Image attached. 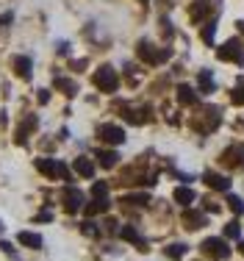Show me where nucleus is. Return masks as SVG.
I'll list each match as a JSON object with an SVG mask.
<instances>
[{
    "label": "nucleus",
    "mask_w": 244,
    "mask_h": 261,
    "mask_svg": "<svg viewBox=\"0 0 244 261\" xmlns=\"http://www.w3.org/2000/svg\"><path fill=\"white\" fill-rule=\"evenodd\" d=\"M92 81H95V86L100 92H117V86H120V78H117V70L109 64H103L100 70L92 75Z\"/></svg>",
    "instance_id": "obj_1"
},
{
    "label": "nucleus",
    "mask_w": 244,
    "mask_h": 261,
    "mask_svg": "<svg viewBox=\"0 0 244 261\" xmlns=\"http://www.w3.org/2000/svg\"><path fill=\"white\" fill-rule=\"evenodd\" d=\"M216 56H220L222 61H236V64H244V47H241L239 39L225 42L220 50H216Z\"/></svg>",
    "instance_id": "obj_2"
},
{
    "label": "nucleus",
    "mask_w": 244,
    "mask_h": 261,
    "mask_svg": "<svg viewBox=\"0 0 244 261\" xmlns=\"http://www.w3.org/2000/svg\"><path fill=\"white\" fill-rule=\"evenodd\" d=\"M136 50H139V59L147 61V64H161V61L170 59V50H155L150 42H139V47H136Z\"/></svg>",
    "instance_id": "obj_3"
},
{
    "label": "nucleus",
    "mask_w": 244,
    "mask_h": 261,
    "mask_svg": "<svg viewBox=\"0 0 244 261\" xmlns=\"http://www.w3.org/2000/svg\"><path fill=\"white\" fill-rule=\"evenodd\" d=\"M36 170L39 172H45V175H61V178H70V172H67V167L61 164V161H56V159H36Z\"/></svg>",
    "instance_id": "obj_4"
},
{
    "label": "nucleus",
    "mask_w": 244,
    "mask_h": 261,
    "mask_svg": "<svg viewBox=\"0 0 244 261\" xmlns=\"http://www.w3.org/2000/svg\"><path fill=\"white\" fill-rule=\"evenodd\" d=\"M203 253L211 258H228L230 256V247L225 239H205L203 242Z\"/></svg>",
    "instance_id": "obj_5"
},
{
    "label": "nucleus",
    "mask_w": 244,
    "mask_h": 261,
    "mask_svg": "<svg viewBox=\"0 0 244 261\" xmlns=\"http://www.w3.org/2000/svg\"><path fill=\"white\" fill-rule=\"evenodd\" d=\"M100 139L105 142V145H122L125 142V130L120 125H100Z\"/></svg>",
    "instance_id": "obj_6"
},
{
    "label": "nucleus",
    "mask_w": 244,
    "mask_h": 261,
    "mask_svg": "<svg viewBox=\"0 0 244 261\" xmlns=\"http://www.w3.org/2000/svg\"><path fill=\"white\" fill-rule=\"evenodd\" d=\"M61 200H64V208L72 214V211H78L80 206H84V192L75 189V186H67L64 195H61Z\"/></svg>",
    "instance_id": "obj_7"
},
{
    "label": "nucleus",
    "mask_w": 244,
    "mask_h": 261,
    "mask_svg": "<svg viewBox=\"0 0 244 261\" xmlns=\"http://www.w3.org/2000/svg\"><path fill=\"white\" fill-rule=\"evenodd\" d=\"M14 72L20 75L22 81H31V72H34V61L28 56H17L14 59Z\"/></svg>",
    "instance_id": "obj_8"
},
{
    "label": "nucleus",
    "mask_w": 244,
    "mask_h": 261,
    "mask_svg": "<svg viewBox=\"0 0 244 261\" xmlns=\"http://www.w3.org/2000/svg\"><path fill=\"white\" fill-rule=\"evenodd\" d=\"M222 161H228V164H233V167L244 164V145H233V147H228V150L222 153Z\"/></svg>",
    "instance_id": "obj_9"
},
{
    "label": "nucleus",
    "mask_w": 244,
    "mask_h": 261,
    "mask_svg": "<svg viewBox=\"0 0 244 261\" xmlns=\"http://www.w3.org/2000/svg\"><path fill=\"white\" fill-rule=\"evenodd\" d=\"M17 242L25 245V247H31V250H39V247H42V236L39 233H31V231H20V233H17Z\"/></svg>",
    "instance_id": "obj_10"
},
{
    "label": "nucleus",
    "mask_w": 244,
    "mask_h": 261,
    "mask_svg": "<svg viewBox=\"0 0 244 261\" xmlns=\"http://www.w3.org/2000/svg\"><path fill=\"white\" fill-rule=\"evenodd\" d=\"M203 181L208 184V186H214V189H220V192H228L230 189V181L225 175H216V172H205Z\"/></svg>",
    "instance_id": "obj_11"
},
{
    "label": "nucleus",
    "mask_w": 244,
    "mask_h": 261,
    "mask_svg": "<svg viewBox=\"0 0 244 261\" xmlns=\"http://www.w3.org/2000/svg\"><path fill=\"white\" fill-rule=\"evenodd\" d=\"M183 222H186V228H192V231H195V228H200V225H205V214L203 211H186L183 214Z\"/></svg>",
    "instance_id": "obj_12"
},
{
    "label": "nucleus",
    "mask_w": 244,
    "mask_h": 261,
    "mask_svg": "<svg viewBox=\"0 0 244 261\" xmlns=\"http://www.w3.org/2000/svg\"><path fill=\"white\" fill-rule=\"evenodd\" d=\"M120 233H122V239L133 242V245H139V250H147V247H145V239H142V236H139V231H136L133 225H125Z\"/></svg>",
    "instance_id": "obj_13"
},
{
    "label": "nucleus",
    "mask_w": 244,
    "mask_h": 261,
    "mask_svg": "<svg viewBox=\"0 0 244 261\" xmlns=\"http://www.w3.org/2000/svg\"><path fill=\"white\" fill-rule=\"evenodd\" d=\"M178 100L183 103V106H195L197 103V92L192 89V86H178Z\"/></svg>",
    "instance_id": "obj_14"
},
{
    "label": "nucleus",
    "mask_w": 244,
    "mask_h": 261,
    "mask_svg": "<svg viewBox=\"0 0 244 261\" xmlns=\"http://www.w3.org/2000/svg\"><path fill=\"white\" fill-rule=\"evenodd\" d=\"M34 128H36V117H25V122H22L20 128H17V136H14V139L20 142V145H22V142L28 139V134H31V130H34Z\"/></svg>",
    "instance_id": "obj_15"
},
{
    "label": "nucleus",
    "mask_w": 244,
    "mask_h": 261,
    "mask_svg": "<svg viewBox=\"0 0 244 261\" xmlns=\"http://www.w3.org/2000/svg\"><path fill=\"white\" fill-rule=\"evenodd\" d=\"M75 172H78V175H84V178H92L95 175V164H92L89 159H75Z\"/></svg>",
    "instance_id": "obj_16"
},
{
    "label": "nucleus",
    "mask_w": 244,
    "mask_h": 261,
    "mask_svg": "<svg viewBox=\"0 0 244 261\" xmlns=\"http://www.w3.org/2000/svg\"><path fill=\"white\" fill-rule=\"evenodd\" d=\"M97 159H100V167H105V170H111V167L120 161V156H117L114 150H97Z\"/></svg>",
    "instance_id": "obj_17"
},
{
    "label": "nucleus",
    "mask_w": 244,
    "mask_h": 261,
    "mask_svg": "<svg viewBox=\"0 0 244 261\" xmlns=\"http://www.w3.org/2000/svg\"><path fill=\"white\" fill-rule=\"evenodd\" d=\"M145 114H147L145 109H125V114H122V117H125L128 122H133V125H142V122L147 120Z\"/></svg>",
    "instance_id": "obj_18"
},
{
    "label": "nucleus",
    "mask_w": 244,
    "mask_h": 261,
    "mask_svg": "<svg viewBox=\"0 0 244 261\" xmlns=\"http://www.w3.org/2000/svg\"><path fill=\"white\" fill-rule=\"evenodd\" d=\"M175 200H178L180 206H189V203H195V192L186 189V186H178V189H175Z\"/></svg>",
    "instance_id": "obj_19"
},
{
    "label": "nucleus",
    "mask_w": 244,
    "mask_h": 261,
    "mask_svg": "<svg viewBox=\"0 0 244 261\" xmlns=\"http://www.w3.org/2000/svg\"><path fill=\"white\" fill-rule=\"evenodd\" d=\"M205 14H208V0H195V9H192V20L200 22Z\"/></svg>",
    "instance_id": "obj_20"
},
{
    "label": "nucleus",
    "mask_w": 244,
    "mask_h": 261,
    "mask_svg": "<svg viewBox=\"0 0 244 261\" xmlns=\"http://www.w3.org/2000/svg\"><path fill=\"white\" fill-rule=\"evenodd\" d=\"M197 81H200V89L203 92H214V75H211V70H203Z\"/></svg>",
    "instance_id": "obj_21"
},
{
    "label": "nucleus",
    "mask_w": 244,
    "mask_h": 261,
    "mask_svg": "<svg viewBox=\"0 0 244 261\" xmlns=\"http://www.w3.org/2000/svg\"><path fill=\"white\" fill-rule=\"evenodd\" d=\"M230 100L236 106H244V75H239V81H236V89H233V95H230Z\"/></svg>",
    "instance_id": "obj_22"
},
{
    "label": "nucleus",
    "mask_w": 244,
    "mask_h": 261,
    "mask_svg": "<svg viewBox=\"0 0 244 261\" xmlns=\"http://www.w3.org/2000/svg\"><path fill=\"white\" fill-rule=\"evenodd\" d=\"M105 208H109V197H97V200H92L89 206H86L89 214H97V211H105Z\"/></svg>",
    "instance_id": "obj_23"
},
{
    "label": "nucleus",
    "mask_w": 244,
    "mask_h": 261,
    "mask_svg": "<svg viewBox=\"0 0 244 261\" xmlns=\"http://www.w3.org/2000/svg\"><path fill=\"white\" fill-rule=\"evenodd\" d=\"M214 34H216V20H208L203 28V39L208 42V45H214Z\"/></svg>",
    "instance_id": "obj_24"
},
{
    "label": "nucleus",
    "mask_w": 244,
    "mask_h": 261,
    "mask_svg": "<svg viewBox=\"0 0 244 261\" xmlns=\"http://www.w3.org/2000/svg\"><path fill=\"white\" fill-rule=\"evenodd\" d=\"M56 86H59V89H64V95H75V92H78V86L72 84V81H67V78H56Z\"/></svg>",
    "instance_id": "obj_25"
},
{
    "label": "nucleus",
    "mask_w": 244,
    "mask_h": 261,
    "mask_svg": "<svg viewBox=\"0 0 244 261\" xmlns=\"http://www.w3.org/2000/svg\"><path fill=\"white\" fill-rule=\"evenodd\" d=\"M167 256L170 258H183L186 256V245H170L167 247Z\"/></svg>",
    "instance_id": "obj_26"
},
{
    "label": "nucleus",
    "mask_w": 244,
    "mask_h": 261,
    "mask_svg": "<svg viewBox=\"0 0 244 261\" xmlns=\"http://www.w3.org/2000/svg\"><path fill=\"white\" fill-rule=\"evenodd\" d=\"M228 206L236 211V214H244V203H241V197H236V195H230L228 197Z\"/></svg>",
    "instance_id": "obj_27"
},
{
    "label": "nucleus",
    "mask_w": 244,
    "mask_h": 261,
    "mask_svg": "<svg viewBox=\"0 0 244 261\" xmlns=\"http://www.w3.org/2000/svg\"><path fill=\"white\" fill-rule=\"evenodd\" d=\"M239 233H241L239 222H228V228H225V236H228V239H239Z\"/></svg>",
    "instance_id": "obj_28"
},
{
    "label": "nucleus",
    "mask_w": 244,
    "mask_h": 261,
    "mask_svg": "<svg viewBox=\"0 0 244 261\" xmlns=\"http://www.w3.org/2000/svg\"><path fill=\"white\" fill-rule=\"evenodd\" d=\"M92 195L95 197H109V186H105L103 181H97L95 186H92Z\"/></svg>",
    "instance_id": "obj_29"
},
{
    "label": "nucleus",
    "mask_w": 244,
    "mask_h": 261,
    "mask_svg": "<svg viewBox=\"0 0 244 261\" xmlns=\"http://www.w3.org/2000/svg\"><path fill=\"white\" fill-rule=\"evenodd\" d=\"M125 203H136V206H145V203H147V195H130V197H125Z\"/></svg>",
    "instance_id": "obj_30"
},
{
    "label": "nucleus",
    "mask_w": 244,
    "mask_h": 261,
    "mask_svg": "<svg viewBox=\"0 0 244 261\" xmlns=\"http://www.w3.org/2000/svg\"><path fill=\"white\" fill-rule=\"evenodd\" d=\"M80 231H84L86 236H97L100 233L97 228H95V222H84V225H80Z\"/></svg>",
    "instance_id": "obj_31"
},
{
    "label": "nucleus",
    "mask_w": 244,
    "mask_h": 261,
    "mask_svg": "<svg viewBox=\"0 0 244 261\" xmlns=\"http://www.w3.org/2000/svg\"><path fill=\"white\" fill-rule=\"evenodd\" d=\"M0 247H3V250H6V253H9V256H14V247H11V245H9V242H0Z\"/></svg>",
    "instance_id": "obj_32"
},
{
    "label": "nucleus",
    "mask_w": 244,
    "mask_h": 261,
    "mask_svg": "<svg viewBox=\"0 0 244 261\" xmlns=\"http://www.w3.org/2000/svg\"><path fill=\"white\" fill-rule=\"evenodd\" d=\"M239 250H241V256H244V242H241V245H239Z\"/></svg>",
    "instance_id": "obj_33"
},
{
    "label": "nucleus",
    "mask_w": 244,
    "mask_h": 261,
    "mask_svg": "<svg viewBox=\"0 0 244 261\" xmlns=\"http://www.w3.org/2000/svg\"><path fill=\"white\" fill-rule=\"evenodd\" d=\"M239 31H241V34H244V22H239Z\"/></svg>",
    "instance_id": "obj_34"
},
{
    "label": "nucleus",
    "mask_w": 244,
    "mask_h": 261,
    "mask_svg": "<svg viewBox=\"0 0 244 261\" xmlns=\"http://www.w3.org/2000/svg\"><path fill=\"white\" fill-rule=\"evenodd\" d=\"M139 3H150V0H139Z\"/></svg>",
    "instance_id": "obj_35"
},
{
    "label": "nucleus",
    "mask_w": 244,
    "mask_h": 261,
    "mask_svg": "<svg viewBox=\"0 0 244 261\" xmlns=\"http://www.w3.org/2000/svg\"><path fill=\"white\" fill-rule=\"evenodd\" d=\"M0 231H3V225H0Z\"/></svg>",
    "instance_id": "obj_36"
}]
</instances>
